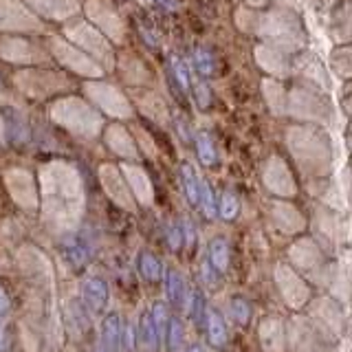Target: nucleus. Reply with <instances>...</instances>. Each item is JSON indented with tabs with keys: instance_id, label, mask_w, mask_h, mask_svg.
I'll return each mask as SVG.
<instances>
[{
	"instance_id": "nucleus-51",
	"label": "nucleus",
	"mask_w": 352,
	"mask_h": 352,
	"mask_svg": "<svg viewBox=\"0 0 352 352\" xmlns=\"http://www.w3.org/2000/svg\"><path fill=\"white\" fill-rule=\"evenodd\" d=\"M165 238H168V245H170L172 251H179L181 245H183V229H181V225L170 223L168 229H165Z\"/></svg>"
},
{
	"instance_id": "nucleus-57",
	"label": "nucleus",
	"mask_w": 352,
	"mask_h": 352,
	"mask_svg": "<svg viewBox=\"0 0 352 352\" xmlns=\"http://www.w3.org/2000/svg\"><path fill=\"white\" fill-rule=\"evenodd\" d=\"M121 341H124V346L128 350L135 346V333H132V326H126L124 330H121Z\"/></svg>"
},
{
	"instance_id": "nucleus-17",
	"label": "nucleus",
	"mask_w": 352,
	"mask_h": 352,
	"mask_svg": "<svg viewBox=\"0 0 352 352\" xmlns=\"http://www.w3.org/2000/svg\"><path fill=\"white\" fill-rule=\"evenodd\" d=\"M308 311H313V322L317 328H322L328 337L337 339L344 330V313H341V306L330 300V297H322V300L313 302L308 306Z\"/></svg>"
},
{
	"instance_id": "nucleus-21",
	"label": "nucleus",
	"mask_w": 352,
	"mask_h": 352,
	"mask_svg": "<svg viewBox=\"0 0 352 352\" xmlns=\"http://www.w3.org/2000/svg\"><path fill=\"white\" fill-rule=\"evenodd\" d=\"M256 62L264 71L275 77H289L291 75V62L286 58V51L273 47V44L264 42L256 47Z\"/></svg>"
},
{
	"instance_id": "nucleus-60",
	"label": "nucleus",
	"mask_w": 352,
	"mask_h": 352,
	"mask_svg": "<svg viewBox=\"0 0 352 352\" xmlns=\"http://www.w3.org/2000/svg\"><path fill=\"white\" fill-rule=\"evenodd\" d=\"M157 5H161L165 11H176L179 9V0H154Z\"/></svg>"
},
{
	"instance_id": "nucleus-53",
	"label": "nucleus",
	"mask_w": 352,
	"mask_h": 352,
	"mask_svg": "<svg viewBox=\"0 0 352 352\" xmlns=\"http://www.w3.org/2000/svg\"><path fill=\"white\" fill-rule=\"evenodd\" d=\"M201 273H203V280H205V284H207V286H216V282H218V271L212 267V262L205 260V262H203Z\"/></svg>"
},
{
	"instance_id": "nucleus-14",
	"label": "nucleus",
	"mask_w": 352,
	"mask_h": 352,
	"mask_svg": "<svg viewBox=\"0 0 352 352\" xmlns=\"http://www.w3.org/2000/svg\"><path fill=\"white\" fill-rule=\"evenodd\" d=\"M262 181L267 185V190L280 198H291L297 194V183L293 179V172L282 157L273 154L269 157L267 165L262 170Z\"/></svg>"
},
{
	"instance_id": "nucleus-12",
	"label": "nucleus",
	"mask_w": 352,
	"mask_h": 352,
	"mask_svg": "<svg viewBox=\"0 0 352 352\" xmlns=\"http://www.w3.org/2000/svg\"><path fill=\"white\" fill-rule=\"evenodd\" d=\"M275 284H278L280 295L284 297V302L293 308H302L311 302V286L306 284V280L297 273L289 264L280 262L273 271Z\"/></svg>"
},
{
	"instance_id": "nucleus-35",
	"label": "nucleus",
	"mask_w": 352,
	"mask_h": 352,
	"mask_svg": "<svg viewBox=\"0 0 352 352\" xmlns=\"http://www.w3.org/2000/svg\"><path fill=\"white\" fill-rule=\"evenodd\" d=\"M196 154H198V159H201V163L205 165V168H212V165H216L218 161V152H216V146H214V141L212 137L207 135V132H198L196 139Z\"/></svg>"
},
{
	"instance_id": "nucleus-2",
	"label": "nucleus",
	"mask_w": 352,
	"mask_h": 352,
	"mask_svg": "<svg viewBox=\"0 0 352 352\" xmlns=\"http://www.w3.org/2000/svg\"><path fill=\"white\" fill-rule=\"evenodd\" d=\"M40 185L47 209H73L82 201V183L80 174L66 161H51L42 165Z\"/></svg>"
},
{
	"instance_id": "nucleus-34",
	"label": "nucleus",
	"mask_w": 352,
	"mask_h": 352,
	"mask_svg": "<svg viewBox=\"0 0 352 352\" xmlns=\"http://www.w3.org/2000/svg\"><path fill=\"white\" fill-rule=\"evenodd\" d=\"M165 291H168L170 304H174V306H183L185 304L187 293H185V282H183L179 271L170 269L168 273H165Z\"/></svg>"
},
{
	"instance_id": "nucleus-43",
	"label": "nucleus",
	"mask_w": 352,
	"mask_h": 352,
	"mask_svg": "<svg viewBox=\"0 0 352 352\" xmlns=\"http://www.w3.org/2000/svg\"><path fill=\"white\" fill-rule=\"evenodd\" d=\"M194 66H196V71L205 77L214 75L216 73V55L205 47H198L194 51Z\"/></svg>"
},
{
	"instance_id": "nucleus-38",
	"label": "nucleus",
	"mask_w": 352,
	"mask_h": 352,
	"mask_svg": "<svg viewBox=\"0 0 352 352\" xmlns=\"http://www.w3.org/2000/svg\"><path fill=\"white\" fill-rule=\"evenodd\" d=\"M198 205L203 207V214L207 218H216L218 205H216L214 192H212V187H209V183L205 179H201V176H198Z\"/></svg>"
},
{
	"instance_id": "nucleus-19",
	"label": "nucleus",
	"mask_w": 352,
	"mask_h": 352,
	"mask_svg": "<svg viewBox=\"0 0 352 352\" xmlns=\"http://www.w3.org/2000/svg\"><path fill=\"white\" fill-rule=\"evenodd\" d=\"M0 119H3V132L5 139L11 143V146H27L31 139V130L25 115L20 113L18 108L14 106H5L0 110Z\"/></svg>"
},
{
	"instance_id": "nucleus-36",
	"label": "nucleus",
	"mask_w": 352,
	"mask_h": 352,
	"mask_svg": "<svg viewBox=\"0 0 352 352\" xmlns=\"http://www.w3.org/2000/svg\"><path fill=\"white\" fill-rule=\"evenodd\" d=\"M139 337H141V344L146 346L148 350H157V348H159L161 337H159L157 326H154L152 313H143V315H141V322H139Z\"/></svg>"
},
{
	"instance_id": "nucleus-13",
	"label": "nucleus",
	"mask_w": 352,
	"mask_h": 352,
	"mask_svg": "<svg viewBox=\"0 0 352 352\" xmlns=\"http://www.w3.org/2000/svg\"><path fill=\"white\" fill-rule=\"evenodd\" d=\"M44 27L40 18L18 0H0V31L40 33Z\"/></svg>"
},
{
	"instance_id": "nucleus-33",
	"label": "nucleus",
	"mask_w": 352,
	"mask_h": 352,
	"mask_svg": "<svg viewBox=\"0 0 352 352\" xmlns=\"http://www.w3.org/2000/svg\"><path fill=\"white\" fill-rule=\"evenodd\" d=\"M205 326H207V339L214 348H223L227 344V326L216 311H207L205 315Z\"/></svg>"
},
{
	"instance_id": "nucleus-39",
	"label": "nucleus",
	"mask_w": 352,
	"mask_h": 352,
	"mask_svg": "<svg viewBox=\"0 0 352 352\" xmlns=\"http://www.w3.org/2000/svg\"><path fill=\"white\" fill-rule=\"evenodd\" d=\"M121 69H124V77L130 84H146L148 73H146V66H143L139 60L124 55V58H121Z\"/></svg>"
},
{
	"instance_id": "nucleus-45",
	"label": "nucleus",
	"mask_w": 352,
	"mask_h": 352,
	"mask_svg": "<svg viewBox=\"0 0 352 352\" xmlns=\"http://www.w3.org/2000/svg\"><path fill=\"white\" fill-rule=\"evenodd\" d=\"M240 212V201L234 192H225L220 196V203H218V216L225 218V220H234Z\"/></svg>"
},
{
	"instance_id": "nucleus-27",
	"label": "nucleus",
	"mask_w": 352,
	"mask_h": 352,
	"mask_svg": "<svg viewBox=\"0 0 352 352\" xmlns=\"http://www.w3.org/2000/svg\"><path fill=\"white\" fill-rule=\"evenodd\" d=\"M82 300L91 313H102L108 304V289L106 282L99 278H88L82 284Z\"/></svg>"
},
{
	"instance_id": "nucleus-23",
	"label": "nucleus",
	"mask_w": 352,
	"mask_h": 352,
	"mask_svg": "<svg viewBox=\"0 0 352 352\" xmlns=\"http://www.w3.org/2000/svg\"><path fill=\"white\" fill-rule=\"evenodd\" d=\"M104 141H106V146L121 159H137L139 157V148H137L135 139H132V135L121 124L106 126Z\"/></svg>"
},
{
	"instance_id": "nucleus-61",
	"label": "nucleus",
	"mask_w": 352,
	"mask_h": 352,
	"mask_svg": "<svg viewBox=\"0 0 352 352\" xmlns=\"http://www.w3.org/2000/svg\"><path fill=\"white\" fill-rule=\"evenodd\" d=\"M247 3H249L251 7H264L267 3H271V0H247Z\"/></svg>"
},
{
	"instance_id": "nucleus-1",
	"label": "nucleus",
	"mask_w": 352,
	"mask_h": 352,
	"mask_svg": "<svg viewBox=\"0 0 352 352\" xmlns=\"http://www.w3.org/2000/svg\"><path fill=\"white\" fill-rule=\"evenodd\" d=\"M289 150L302 172L313 176H324L330 172L333 163V148L324 130L313 126H293L289 128Z\"/></svg>"
},
{
	"instance_id": "nucleus-37",
	"label": "nucleus",
	"mask_w": 352,
	"mask_h": 352,
	"mask_svg": "<svg viewBox=\"0 0 352 352\" xmlns=\"http://www.w3.org/2000/svg\"><path fill=\"white\" fill-rule=\"evenodd\" d=\"M181 183H183V192L187 196L190 205H198V174L194 172V168L190 163L181 165Z\"/></svg>"
},
{
	"instance_id": "nucleus-7",
	"label": "nucleus",
	"mask_w": 352,
	"mask_h": 352,
	"mask_svg": "<svg viewBox=\"0 0 352 352\" xmlns=\"http://www.w3.org/2000/svg\"><path fill=\"white\" fill-rule=\"evenodd\" d=\"M49 49L53 53V58L62 66H66L69 71L82 75V77H88V80H97V77H102L106 73L91 55L84 53L80 47H75V44L66 42L64 38H51Z\"/></svg>"
},
{
	"instance_id": "nucleus-16",
	"label": "nucleus",
	"mask_w": 352,
	"mask_h": 352,
	"mask_svg": "<svg viewBox=\"0 0 352 352\" xmlns=\"http://www.w3.org/2000/svg\"><path fill=\"white\" fill-rule=\"evenodd\" d=\"M0 60L11 62V64H38L44 62L47 64L49 58L40 51V47H36L29 40L22 38H0Z\"/></svg>"
},
{
	"instance_id": "nucleus-29",
	"label": "nucleus",
	"mask_w": 352,
	"mask_h": 352,
	"mask_svg": "<svg viewBox=\"0 0 352 352\" xmlns=\"http://www.w3.org/2000/svg\"><path fill=\"white\" fill-rule=\"evenodd\" d=\"M262 93H264V97H267V104L271 108V113H275V115L286 113V108H289V97H286L284 86L278 80H264Z\"/></svg>"
},
{
	"instance_id": "nucleus-28",
	"label": "nucleus",
	"mask_w": 352,
	"mask_h": 352,
	"mask_svg": "<svg viewBox=\"0 0 352 352\" xmlns=\"http://www.w3.org/2000/svg\"><path fill=\"white\" fill-rule=\"evenodd\" d=\"M62 256L64 260L71 264L73 269H82L84 264L88 262V256H91V251H88V245L80 238V236H66L62 240Z\"/></svg>"
},
{
	"instance_id": "nucleus-62",
	"label": "nucleus",
	"mask_w": 352,
	"mask_h": 352,
	"mask_svg": "<svg viewBox=\"0 0 352 352\" xmlns=\"http://www.w3.org/2000/svg\"><path fill=\"white\" fill-rule=\"evenodd\" d=\"M187 352H203V348H201V346H192Z\"/></svg>"
},
{
	"instance_id": "nucleus-31",
	"label": "nucleus",
	"mask_w": 352,
	"mask_h": 352,
	"mask_svg": "<svg viewBox=\"0 0 352 352\" xmlns=\"http://www.w3.org/2000/svg\"><path fill=\"white\" fill-rule=\"evenodd\" d=\"M119 348H121L119 315H108L102 330V352H119Z\"/></svg>"
},
{
	"instance_id": "nucleus-3",
	"label": "nucleus",
	"mask_w": 352,
	"mask_h": 352,
	"mask_svg": "<svg viewBox=\"0 0 352 352\" xmlns=\"http://www.w3.org/2000/svg\"><path fill=\"white\" fill-rule=\"evenodd\" d=\"M49 115L58 126L66 128L71 135L95 139L104 128V121L99 117L97 110L80 97H62L58 102H53L49 108Z\"/></svg>"
},
{
	"instance_id": "nucleus-18",
	"label": "nucleus",
	"mask_w": 352,
	"mask_h": 352,
	"mask_svg": "<svg viewBox=\"0 0 352 352\" xmlns=\"http://www.w3.org/2000/svg\"><path fill=\"white\" fill-rule=\"evenodd\" d=\"M99 181H102L106 194L113 198V201L121 207L126 209H132V196H130V190H128V181L126 176L119 174V168L110 163H104L102 168H99Z\"/></svg>"
},
{
	"instance_id": "nucleus-47",
	"label": "nucleus",
	"mask_w": 352,
	"mask_h": 352,
	"mask_svg": "<svg viewBox=\"0 0 352 352\" xmlns=\"http://www.w3.org/2000/svg\"><path fill=\"white\" fill-rule=\"evenodd\" d=\"M170 66H172V75H174L176 84L181 86V91L187 93V88L192 86V82H190V71H187L185 62L179 60V58H172V64H170Z\"/></svg>"
},
{
	"instance_id": "nucleus-5",
	"label": "nucleus",
	"mask_w": 352,
	"mask_h": 352,
	"mask_svg": "<svg viewBox=\"0 0 352 352\" xmlns=\"http://www.w3.org/2000/svg\"><path fill=\"white\" fill-rule=\"evenodd\" d=\"M66 38H69L75 47H80L84 53L91 55L104 71L115 69V53H113V47H110V40L95 25H86V22L69 25L66 27Z\"/></svg>"
},
{
	"instance_id": "nucleus-15",
	"label": "nucleus",
	"mask_w": 352,
	"mask_h": 352,
	"mask_svg": "<svg viewBox=\"0 0 352 352\" xmlns=\"http://www.w3.org/2000/svg\"><path fill=\"white\" fill-rule=\"evenodd\" d=\"M289 256L293 267H297L300 271H304L306 275H324L326 273V258H324V251L322 247L317 245L315 240L311 238H302L297 240L295 245L289 249Z\"/></svg>"
},
{
	"instance_id": "nucleus-40",
	"label": "nucleus",
	"mask_w": 352,
	"mask_h": 352,
	"mask_svg": "<svg viewBox=\"0 0 352 352\" xmlns=\"http://www.w3.org/2000/svg\"><path fill=\"white\" fill-rule=\"evenodd\" d=\"M139 271L148 282H157L161 278V273H163L159 258L154 256V253H150V251H143L139 256Z\"/></svg>"
},
{
	"instance_id": "nucleus-56",
	"label": "nucleus",
	"mask_w": 352,
	"mask_h": 352,
	"mask_svg": "<svg viewBox=\"0 0 352 352\" xmlns=\"http://www.w3.org/2000/svg\"><path fill=\"white\" fill-rule=\"evenodd\" d=\"M181 229H183V242H185V245H194V227H192V223H190V220H183V225H181Z\"/></svg>"
},
{
	"instance_id": "nucleus-9",
	"label": "nucleus",
	"mask_w": 352,
	"mask_h": 352,
	"mask_svg": "<svg viewBox=\"0 0 352 352\" xmlns=\"http://www.w3.org/2000/svg\"><path fill=\"white\" fill-rule=\"evenodd\" d=\"M289 113L297 119H311V121H330V102L319 95L315 88L297 86L289 95Z\"/></svg>"
},
{
	"instance_id": "nucleus-48",
	"label": "nucleus",
	"mask_w": 352,
	"mask_h": 352,
	"mask_svg": "<svg viewBox=\"0 0 352 352\" xmlns=\"http://www.w3.org/2000/svg\"><path fill=\"white\" fill-rule=\"evenodd\" d=\"M187 313H190L192 319H196V322H201V319L207 315L205 311V300H203V295L194 291L190 293V300H187Z\"/></svg>"
},
{
	"instance_id": "nucleus-49",
	"label": "nucleus",
	"mask_w": 352,
	"mask_h": 352,
	"mask_svg": "<svg viewBox=\"0 0 352 352\" xmlns=\"http://www.w3.org/2000/svg\"><path fill=\"white\" fill-rule=\"evenodd\" d=\"M152 319H154V326L159 330V337L165 339V333H168V324H170V317H168V308H165L161 302L154 304L152 308Z\"/></svg>"
},
{
	"instance_id": "nucleus-59",
	"label": "nucleus",
	"mask_w": 352,
	"mask_h": 352,
	"mask_svg": "<svg viewBox=\"0 0 352 352\" xmlns=\"http://www.w3.org/2000/svg\"><path fill=\"white\" fill-rule=\"evenodd\" d=\"M341 102H344L346 113H350V115H352V84L344 88V93H341Z\"/></svg>"
},
{
	"instance_id": "nucleus-50",
	"label": "nucleus",
	"mask_w": 352,
	"mask_h": 352,
	"mask_svg": "<svg viewBox=\"0 0 352 352\" xmlns=\"http://www.w3.org/2000/svg\"><path fill=\"white\" fill-rule=\"evenodd\" d=\"M258 14L256 11H251V9H238V16H236V22H238V27L240 29H245V31H256L258 29Z\"/></svg>"
},
{
	"instance_id": "nucleus-30",
	"label": "nucleus",
	"mask_w": 352,
	"mask_h": 352,
	"mask_svg": "<svg viewBox=\"0 0 352 352\" xmlns=\"http://www.w3.org/2000/svg\"><path fill=\"white\" fill-rule=\"evenodd\" d=\"M330 29H333L337 40H352V3L341 5L333 20H330Z\"/></svg>"
},
{
	"instance_id": "nucleus-46",
	"label": "nucleus",
	"mask_w": 352,
	"mask_h": 352,
	"mask_svg": "<svg viewBox=\"0 0 352 352\" xmlns=\"http://www.w3.org/2000/svg\"><path fill=\"white\" fill-rule=\"evenodd\" d=\"M165 341H168L170 352H176L183 346V326H181V322L176 317H170L168 333H165Z\"/></svg>"
},
{
	"instance_id": "nucleus-4",
	"label": "nucleus",
	"mask_w": 352,
	"mask_h": 352,
	"mask_svg": "<svg viewBox=\"0 0 352 352\" xmlns=\"http://www.w3.org/2000/svg\"><path fill=\"white\" fill-rule=\"evenodd\" d=\"M256 31L262 38H267L269 44L286 53L304 47L302 22L297 18L295 9H273L271 14L260 16Z\"/></svg>"
},
{
	"instance_id": "nucleus-42",
	"label": "nucleus",
	"mask_w": 352,
	"mask_h": 352,
	"mask_svg": "<svg viewBox=\"0 0 352 352\" xmlns=\"http://www.w3.org/2000/svg\"><path fill=\"white\" fill-rule=\"evenodd\" d=\"M333 69L337 71V75L341 77H352V44L350 47H341L333 53Z\"/></svg>"
},
{
	"instance_id": "nucleus-22",
	"label": "nucleus",
	"mask_w": 352,
	"mask_h": 352,
	"mask_svg": "<svg viewBox=\"0 0 352 352\" xmlns=\"http://www.w3.org/2000/svg\"><path fill=\"white\" fill-rule=\"evenodd\" d=\"M271 218H273L275 227L284 231V234H300V231L306 227V218L300 214V209L286 201H273Z\"/></svg>"
},
{
	"instance_id": "nucleus-58",
	"label": "nucleus",
	"mask_w": 352,
	"mask_h": 352,
	"mask_svg": "<svg viewBox=\"0 0 352 352\" xmlns=\"http://www.w3.org/2000/svg\"><path fill=\"white\" fill-rule=\"evenodd\" d=\"M137 135H139V141H141V146H143V148H148L146 152L150 154V157H154V143L150 141L148 132H143V130H137Z\"/></svg>"
},
{
	"instance_id": "nucleus-10",
	"label": "nucleus",
	"mask_w": 352,
	"mask_h": 352,
	"mask_svg": "<svg viewBox=\"0 0 352 352\" xmlns=\"http://www.w3.org/2000/svg\"><path fill=\"white\" fill-rule=\"evenodd\" d=\"M289 341L291 348L297 352H328L330 348V337L324 333L322 328L311 317H295L289 324Z\"/></svg>"
},
{
	"instance_id": "nucleus-20",
	"label": "nucleus",
	"mask_w": 352,
	"mask_h": 352,
	"mask_svg": "<svg viewBox=\"0 0 352 352\" xmlns=\"http://www.w3.org/2000/svg\"><path fill=\"white\" fill-rule=\"evenodd\" d=\"M5 183L9 187L11 196H14L20 205L33 207L38 203L36 183H33V176L27 170H9L5 174Z\"/></svg>"
},
{
	"instance_id": "nucleus-44",
	"label": "nucleus",
	"mask_w": 352,
	"mask_h": 352,
	"mask_svg": "<svg viewBox=\"0 0 352 352\" xmlns=\"http://www.w3.org/2000/svg\"><path fill=\"white\" fill-rule=\"evenodd\" d=\"M229 313H231V317H234V322L238 324V326H247L249 322H251V304L245 300V297H234L231 300V304H229Z\"/></svg>"
},
{
	"instance_id": "nucleus-41",
	"label": "nucleus",
	"mask_w": 352,
	"mask_h": 352,
	"mask_svg": "<svg viewBox=\"0 0 352 352\" xmlns=\"http://www.w3.org/2000/svg\"><path fill=\"white\" fill-rule=\"evenodd\" d=\"M137 102L141 104L143 113H148L152 119H157V121H163V119H165L163 99H159L157 95H152V93H139V95H137Z\"/></svg>"
},
{
	"instance_id": "nucleus-63",
	"label": "nucleus",
	"mask_w": 352,
	"mask_h": 352,
	"mask_svg": "<svg viewBox=\"0 0 352 352\" xmlns=\"http://www.w3.org/2000/svg\"><path fill=\"white\" fill-rule=\"evenodd\" d=\"M348 146L352 148V128H350V132H348Z\"/></svg>"
},
{
	"instance_id": "nucleus-26",
	"label": "nucleus",
	"mask_w": 352,
	"mask_h": 352,
	"mask_svg": "<svg viewBox=\"0 0 352 352\" xmlns=\"http://www.w3.org/2000/svg\"><path fill=\"white\" fill-rule=\"evenodd\" d=\"M124 176L128 181V187L132 190V194H135L139 198V203L143 205H150L152 198H154V190H152V183H150V176L146 174V170L139 168V165H124Z\"/></svg>"
},
{
	"instance_id": "nucleus-25",
	"label": "nucleus",
	"mask_w": 352,
	"mask_h": 352,
	"mask_svg": "<svg viewBox=\"0 0 352 352\" xmlns=\"http://www.w3.org/2000/svg\"><path fill=\"white\" fill-rule=\"evenodd\" d=\"M260 344L264 352H284L286 350V330L278 317H264L260 322Z\"/></svg>"
},
{
	"instance_id": "nucleus-24",
	"label": "nucleus",
	"mask_w": 352,
	"mask_h": 352,
	"mask_svg": "<svg viewBox=\"0 0 352 352\" xmlns=\"http://www.w3.org/2000/svg\"><path fill=\"white\" fill-rule=\"evenodd\" d=\"M38 11V16H44L49 20H69L80 11L77 0H27Z\"/></svg>"
},
{
	"instance_id": "nucleus-52",
	"label": "nucleus",
	"mask_w": 352,
	"mask_h": 352,
	"mask_svg": "<svg viewBox=\"0 0 352 352\" xmlns=\"http://www.w3.org/2000/svg\"><path fill=\"white\" fill-rule=\"evenodd\" d=\"M194 97H196V104L198 108H209V104H212V93H209V88L205 82H196L194 84Z\"/></svg>"
},
{
	"instance_id": "nucleus-32",
	"label": "nucleus",
	"mask_w": 352,
	"mask_h": 352,
	"mask_svg": "<svg viewBox=\"0 0 352 352\" xmlns=\"http://www.w3.org/2000/svg\"><path fill=\"white\" fill-rule=\"evenodd\" d=\"M207 260L212 262V267L218 273H225L229 269V260H231V253H229V242L225 238H214L209 242V253H207Z\"/></svg>"
},
{
	"instance_id": "nucleus-54",
	"label": "nucleus",
	"mask_w": 352,
	"mask_h": 352,
	"mask_svg": "<svg viewBox=\"0 0 352 352\" xmlns=\"http://www.w3.org/2000/svg\"><path fill=\"white\" fill-rule=\"evenodd\" d=\"M11 348V328L0 319V352H7Z\"/></svg>"
},
{
	"instance_id": "nucleus-6",
	"label": "nucleus",
	"mask_w": 352,
	"mask_h": 352,
	"mask_svg": "<svg viewBox=\"0 0 352 352\" xmlns=\"http://www.w3.org/2000/svg\"><path fill=\"white\" fill-rule=\"evenodd\" d=\"M14 82L27 97L33 99H47L53 95L66 93L73 88V82L69 77H64L55 71H47V69H25L18 71L14 75Z\"/></svg>"
},
{
	"instance_id": "nucleus-11",
	"label": "nucleus",
	"mask_w": 352,
	"mask_h": 352,
	"mask_svg": "<svg viewBox=\"0 0 352 352\" xmlns=\"http://www.w3.org/2000/svg\"><path fill=\"white\" fill-rule=\"evenodd\" d=\"M86 16L108 40H113L117 44H121L126 40L124 18H121L117 14V9L110 3H106V0H88V3H86Z\"/></svg>"
},
{
	"instance_id": "nucleus-55",
	"label": "nucleus",
	"mask_w": 352,
	"mask_h": 352,
	"mask_svg": "<svg viewBox=\"0 0 352 352\" xmlns=\"http://www.w3.org/2000/svg\"><path fill=\"white\" fill-rule=\"evenodd\" d=\"M11 308V300H9V293L3 284H0V317H5Z\"/></svg>"
},
{
	"instance_id": "nucleus-8",
	"label": "nucleus",
	"mask_w": 352,
	"mask_h": 352,
	"mask_svg": "<svg viewBox=\"0 0 352 352\" xmlns=\"http://www.w3.org/2000/svg\"><path fill=\"white\" fill-rule=\"evenodd\" d=\"M84 93L93 104H97L110 117H115V119L135 117V108H132L128 97L121 93L117 86H110L106 82H86Z\"/></svg>"
}]
</instances>
